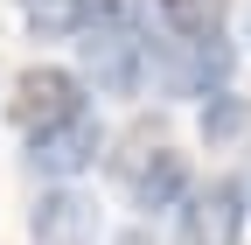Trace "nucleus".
Instances as JSON below:
<instances>
[{
	"mask_svg": "<svg viewBox=\"0 0 251 245\" xmlns=\"http://www.w3.org/2000/svg\"><path fill=\"white\" fill-rule=\"evenodd\" d=\"M77 49H84V70H91V84H98L105 98H140V84L153 70V42H147V28L126 14L119 0L84 28Z\"/></svg>",
	"mask_w": 251,
	"mask_h": 245,
	"instance_id": "obj_1",
	"label": "nucleus"
},
{
	"mask_svg": "<svg viewBox=\"0 0 251 245\" xmlns=\"http://www.w3.org/2000/svg\"><path fill=\"white\" fill-rule=\"evenodd\" d=\"M112 168L126 182V196H133V210H175V203H188V161L153 126H140L133 140H126V154H112Z\"/></svg>",
	"mask_w": 251,
	"mask_h": 245,
	"instance_id": "obj_2",
	"label": "nucleus"
},
{
	"mask_svg": "<svg viewBox=\"0 0 251 245\" xmlns=\"http://www.w3.org/2000/svg\"><path fill=\"white\" fill-rule=\"evenodd\" d=\"M153 77L175 98H209L230 77V42L224 35H168V42H153Z\"/></svg>",
	"mask_w": 251,
	"mask_h": 245,
	"instance_id": "obj_3",
	"label": "nucleus"
},
{
	"mask_svg": "<svg viewBox=\"0 0 251 245\" xmlns=\"http://www.w3.org/2000/svg\"><path fill=\"white\" fill-rule=\"evenodd\" d=\"M98 147H105V126H98V112H70V119H56V126H42V133H28V168L35 175H77V168H91L98 161Z\"/></svg>",
	"mask_w": 251,
	"mask_h": 245,
	"instance_id": "obj_4",
	"label": "nucleus"
},
{
	"mask_svg": "<svg viewBox=\"0 0 251 245\" xmlns=\"http://www.w3.org/2000/svg\"><path fill=\"white\" fill-rule=\"evenodd\" d=\"M70 112H84V84L70 70H21L14 77V126L21 133H42Z\"/></svg>",
	"mask_w": 251,
	"mask_h": 245,
	"instance_id": "obj_5",
	"label": "nucleus"
},
{
	"mask_svg": "<svg viewBox=\"0 0 251 245\" xmlns=\"http://www.w3.org/2000/svg\"><path fill=\"white\" fill-rule=\"evenodd\" d=\"M181 245H237L244 238V196L230 189V182H209V189H196L181 203Z\"/></svg>",
	"mask_w": 251,
	"mask_h": 245,
	"instance_id": "obj_6",
	"label": "nucleus"
},
{
	"mask_svg": "<svg viewBox=\"0 0 251 245\" xmlns=\"http://www.w3.org/2000/svg\"><path fill=\"white\" fill-rule=\"evenodd\" d=\"M28 231H35V245H91L98 238V203L77 189H49L28 210Z\"/></svg>",
	"mask_w": 251,
	"mask_h": 245,
	"instance_id": "obj_7",
	"label": "nucleus"
},
{
	"mask_svg": "<svg viewBox=\"0 0 251 245\" xmlns=\"http://www.w3.org/2000/svg\"><path fill=\"white\" fill-rule=\"evenodd\" d=\"M14 7H21V21L35 35H84L112 0H14Z\"/></svg>",
	"mask_w": 251,
	"mask_h": 245,
	"instance_id": "obj_8",
	"label": "nucleus"
},
{
	"mask_svg": "<svg viewBox=\"0 0 251 245\" xmlns=\"http://www.w3.org/2000/svg\"><path fill=\"white\" fill-rule=\"evenodd\" d=\"M168 35H224V0H147Z\"/></svg>",
	"mask_w": 251,
	"mask_h": 245,
	"instance_id": "obj_9",
	"label": "nucleus"
},
{
	"mask_svg": "<svg viewBox=\"0 0 251 245\" xmlns=\"http://www.w3.org/2000/svg\"><path fill=\"white\" fill-rule=\"evenodd\" d=\"M244 126V98H237V91H209V105H202V133L209 140H230Z\"/></svg>",
	"mask_w": 251,
	"mask_h": 245,
	"instance_id": "obj_10",
	"label": "nucleus"
},
{
	"mask_svg": "<svg viewBox=\"0 0 251 245\" xmlns=\"http://www.w3.org/2000/svg\"><path fill=\"white\" fill-rule=\"evenodd\" d=\"M119 245H161V238H153V231H126Z\"/></svg>",
	"mask_w": 251,
	"mask_h": 245,
	"instance_id": "obj_11",
	"label": "nucleus"
}]
</instances>
